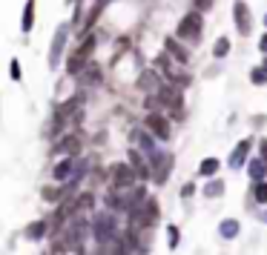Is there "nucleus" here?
<instances>
[{
	"label": "nucleus",
	"instance_id": "obj_1",
	"mask_svg": "<svg viewBox=\"0 0 267 255\" xmlns=\"http://www.w3.org/2000/svg\"><path fill=\"white\" fill-rule=\"evenodd\" d=\"M92 49H95V37H92V35H86V37H83V43H80L78 49H75V52L69 55L66 72H69V75H78V72L89 63V55H92Z\"/></svg>",
	"mask_w": 267,
	"mask_h": 255
},
{
	"label": "nucleus",
	"instance_id": "obj_2",
	"mask_svg": "<svg viewBox=\"0 0 267 255\" xmlns=\"http://www.w3.org/2000/svg\"><path fill=\"white\" fill-rule=\"evenodd\" d=\"M155 66H158V69L167 75L169 83H175V86H190V75L181 69V66H178V61L172 63L167 55H161V58H155Z\"/></svg>",
	"mask_w": 267,
	"mask_h": 255
},
{
	"label": "nucleus",
	"instance_id": "obj_3",
	"mask_svg": "<svg viewBox=\"0 0 267 255\" xmlns=\"http://www.w3.org/2000/svg\"><path fill=\"white\" fill-rule=\"evenodd\" d=\"M109 181H112V186L115 189H129V186H135V172L129 164H112L109 167Z\"/></svg>",
	"mask_w": 267,
	"mask_h": 255
},
{
	"label": "nucleus",
	"instance_id": "obj_4",
	"mask_svg": "<svg viewBox=\"0 0 267 255\" xmlns=\"http://www.w3.org/2000/svg\"><path fill=\"white\" fill-rule=\"evenodd\" d=\"M178 37L198 43V37H201V15H198V12H190L187 18L178 23Z\"/></svg>",
	"mask_w": 267,
	"mask_h": 255
},
{
	"label": "nucleus",
	"instance_id": "obj_5",
	"mask_svg": "<svg viewBox=\"0 0 267 255\" xmlns=\"http://www.w3.org/2000/svg\"><path fill=\"white\" fill-rule=\"evenodd\" d=\"M150 178H155V184H164L169 175V167H172V158L169 155H164V152H150Z\"/></svg>",
	"mask_w": 267,
	"mask_h": 255
},
{
	"label": "nucleus",
	"instance_id": "obj_6",
	"mask_svg": "<svg viewBox=\"0 0 267 255\" xmlns=\"http://www.w3.org/2000/svg\"><path fill=\"white\" fill-rule=\"evenodd\" d=\"M92 232H95V238L98 241H107V238H112V235H118V224H115V218L112 215H98V218L92 221Z\"/></svg>",
	"mask_w": 267,
	"mask_h": 255
},
{
	"label": "nucleus",
	"instance_id": "obj_7",
	"mask_svg": "<svg viewBox=\"0 0 267 255\" xmlns=\"http://www.w3.org/2000/svg\"><path fill=\"white\" fill-rule=\"evenodd\" d=\"M144 123H147V129H150L155 138H161V141H167V138H169V121L161 112H150Z\"/></svg>",
	"mask_w": 267,
	"mask_h": 255
},
{
	"label": "nucleus",
	"instance_id": "obj_8",
	"mask_svg": "<svg viewBox=\"0 0 267 255\" xmlns=\"http://www.w3.org/2000/svg\"><path fill=\"white\" fill-rule=\"evenodd\" d=\"M233 18H236V26H239L241 35H250L253 23H250V9H247L244 0H236V3H233Z\"/></svg>",
	"mask_w": 267,
	"mask_h": 255
},
{
	"label": "nucleus",
	"instance_id": "obj_9",
	"mask_svg": "<svg viewBox=\"0 0 267 255\" xmlns=\"http://www.w3.org/2000/svg\"><path fill=\"white\" fill-rule=\"evenodd\" d=\"M83 235H86V221L83 218H72L69 221V232H66V246H80Z\"/></svg>",
	"mask_w": 267,
	"mask_h": 255
},
{
	"label": "nucleus",
	"instance_id": "obj_10",
	"mask_svg": "<svg viewBox=\"0 0 267 255\" xmlns=\"http://www.w3.org/2000/svg\"><path fill=\"white\" fill-rule=\"evenodd\" d=\"M158 86H161L158 72L147 69V72H141V75H138V89H141V92H147V95H155V92H158Z\"/></svg>",
	"mask_w": 267,
	"mask_h": 255
},
{
	"label": "nucleus",
	"instance_id": "obj_11",
	"mask_svg": "<svg viewBox=\"0 0 267 255\" xmlns=\"http://www.w3.org/2000/svg\"><path fill=\"white\" fill-rule=\"evenodd\" d=\"M55 155H78L80 152V138L78 135H66L63 141H58L55 143Z\"/></svg>",
	"mask_w": 267,
	"mask_h": 255
},
{
	"label": "nucleus",
	"instance_id": "obj_12",
	"mask_svg": "<svg viewBox=\"0 0 267 255\" xmlns=\"http://www.w3.org/2000/svg\"><path fill=\"white\" fill-rule=\"evenodd\" d=\"M98 255H129V249L124 246V241L118 235H112V238H107V241H101Z\"/></svg>",
	"mask_w": 267,
	"mask_h": 255
},
{
	"label": "nucleus",
	"instance_id": "obj_13",
	"mask_svg": "<svg viewBox=\"0 0 267 255\" xmlns=\"http://www.w3.org/2000/svg\"><path fill=\"white\" fill-rule=\"evenodd\" d=\"M129 167H132V172H135V178H150V164L144 161V155L138 149H129Z\"/></svg>",
	"mask_w": 267,
	"mask_h": 255
},
{
	"label": "nucleus",
	"instance_id": "obj_14",
	"mask_svg": "<svg viewBox=\"0 0 267 255\" xmlns=\"http://www.w3.org/2000/svg\"><path fill=\"white\" fill-rule=\"evenodd\" d=\"M63 46H66V26H61V29H58V35H55L52 52H49V63H52V66H58V63H61V52H63Z\"/></svg>",
	"mask_w": 267,
	"mask_h": 255
},
{
	"label": "nucleus",
	"instance_id": "obj_15",
	"mask_svg": "<svg viewBox=\"0 0 267 255\" xmlns=\"http://www.w3.org/2000/svg\"><path fill=\"white\" fill-rule=\"evenodd\" d=\"M250 146H253V141H250V138H244V141H241L239 146L233 149V155H230V167H233V169H239L241 164L247 161V152H250Z\"/></svg>",
	"mask_w": 267,
	"mask_h": 255
},
{
	"label": "nucleus",
	"instance_id": "obj_16",
	"mask_svg": "<svg viewBox=\"0 0 267 255\" xmlns=\"http://www.w3.org/2000/svg\"><path fill=\"white\" fill-rule=\"evenodd\" d=\"M80 75V83H83V86H92V83H101V69L98 66H95V63H86V66H83V69L78 72Z\"/></svg>",
	"mask_w": 267,
	"mask_h": 255
},
{
	"label": "nucleus",
	"instance_id": "obj_17",
	"mask_svg": "<svg viewBox=\"0 0 267 255\" xmlns=\"http://www.w3.org/2000/svg\"><path fill=\"white\" fill-rule=\"evenodd\" d=\"M167 55H172L178 63H187L190 61V55H187V49L178 43V40H172V37H167Z\"/></svg>",
	"mask_w": 267,
	"mask_h": 255
},
{
	"label": "nucleus",
	"instance_id": "obj_18",
	"mask_svg": "<svg viewBox=\"0 0 267 255\" xmlns=\"http://www.w3.org/2000/svg\"><path fill=\"white\" fill-rule=\"evenodd\" d=\"M72 167H75V155H66V161H61L58 167H55V178L58 181H66L72 175Z\"/></svg>",
	"mask_w": 267,
	"mask_h": 255
},
{
	"label": "nucleus",
	"instance_id": "obj_19",
	"mask_svg": "<svg viewBox=\"0 0 267 255\" xmlns=\"http://www.w3.org/2000/svg\"><path fill=\"white\" fill-rule=\"evenodd\" d=\"M239 221H233V218H227V221H221V227H218V232H221V238H236L239 235Z\"/></svg>",
	"mask_w": 267,
	"mask_h": 255
},
{
	"label": "nucleus",
	"instance_id": "obj_20",
	"mask_svg": "<svg viewBox=\"0 0 267 255\" xmlns=\"http://www.w3.org/2000/svg\"><path fill=\"white\" fill-rule=\"evenodd\" d=\"M20 26H23V32H29V29L35 26V0L26 3V9H23V23H20Z\"/></svg>",
	"mask_w": 267,
	"mask_h": 255
},
{
	"label": "nucleus",
	"instance_id": "obj_21",
	"mask_svg": "<svg viewBox=\"0 0 267 255\" xmlns=\"http://www.w3.org/2000/svg\"><path fill=\"white\" fill-rule=\"evenodd\" d=\"M109 3H112V0H95V6H92V12H89V18H86V26H92V23L98 20V15L107 9Z\"/></svg>",
	"mask_w": 267,
	"mask_h": 255
},
{
	"label": "nucleus",
	"instance_id": "obj_22",
	"mask_svg": "<svg viewBox=\"0 0 267 255\" xmlns=\"http://www.w3.org/2000/svg\"><path fill=\"white\" fill-rule=\"evenodd\" d=\"M46 229H49V227H46V221H35V224L26 229V238H35V241H37V238L46 235Z\"/></svg>",
	"mask_w": 267,
	"mask_h": 255
},
{
	"label": "nucleus",
	"instance_id": "obj_23",
	"mask_svg": "<svg viewBox=\"0 0 267 255\" xmlns=\"http://www.w3.org/2000/svg\"><path fill=\"white\" fill-rule=\"evenodd\" d=\"M264 175H267V167H264V164H261L258 158H253V161H250V178H256V181H261Z\"/></svg>",
	"mask_w": 267,
	"mask_h": 255
},
{
	"label": "nucleus",
	"instance_id": "obj_24",
	"mask_svg": "<svg viewBox=\"0 0 267 255\" xmlns=\"http://www.w3.org/2000/svg\"><path fill=\"white\" fill-rule=\"evenodd\" d=\"M107 207H109V210H126V201L118 192H109L107 195Z\"/></svg>",
	"mask_w": 267,
	"mask_h": 255
},
{
	"label": "nucleus",
	"instance_id": "obj_25",
	"mask_svg": "<svg viewBox=\"0 0 267 255\" xmlns=\"http://www.w3.org/2000/svg\"><path fill=\"white\" fill-rule=\"evenodd\" d=\"M221 192H224V184H221V181H210V184L204 186V195H207V198H218Z\"/></svg>",
	"mask_w": 267,
	"mask_h": 255
},
{
	"label": "nucleus",
	"instance_id": "obj_26",
	"mask_svg": "<svg viewBox=\"0 0 267 255\" xmlns=\"http://www.w3.org/2000/svg\"><path fill=\"white\" fill-rule=\"evenodd\" d=\"M201 175H215V172H218V161L215 158H207V161H201Z\"/></svg>",
	"mask_w": 267,
	"mask_h": 255
},
{
	"label": "nucleus",
	"instance_id": "obj_27",
	"mask_svg": "<svg viewBox=\"0 0 267 255\" xmlns=\"http://www.w3.org/2000/svg\"><path fill=\"white\" fill-rule=\"evenodd\" d=\"M227 52H230V40H227V37H218V40H215L213 55H215V58H224Z\"/></svg>",
	"mask_w": 267,
	"mask_h": 255
},
{
	"label": "nucleus",
	"instance_id": "obj_28",
	"mask_svg": "<svg viewBox=\"0 0 267 255\" xmlns=\"http://www.w3.org/2000/svg\"><path fill=\"white\" fill-rule=\"evenodd\" d=\"M256 201L258 203L267 201V184H264V181H256Z\"/></svg>",
	"mask_w": 267,
	"mask_h": 255
},
{
	"label": "nucleus",
	"instance_id": "obj_29",
	"mask_svg": "<svg viewBox=\"0 0 267 255\" xmlns=\"http://www.w3.org/2000/svg\"><path fill=\"white\" fill-rule=\"evenodd\" d=\"M40 195H43V201H49V203H52V201H58V198H61V189H52V186H46V189H43V192H40Z\"/></svg>",
	"mask_w": 267,
	"mask_h": 255
},
{
	"label": "nucleus",
	"instance_id": "obj_30",
	"mask_svg": "<svg viewBox=\"0 0 267 255\" xmlns=\"http://www.w3.org/2000/svg\"><path fill=\"white\" fill-rule=\"evenodd\" d=\"M250 80H253L256 86H261V83L267 80V72L264 69H253V72H250Z\"/></svg>",
	"mask_w": 267,
	"mask_h": 255
},
{
	"label": "nucleus",
	"instance_id": "obj_31",
	"mask_svg": "<svg viewBox=\"0 0 267 255\" xmlns=\"http://www.w3.org/2000/svg\"><path fill=\"white\" fill-rule=\"evenodd\" d=\"M193 192H196V186H193V184H184V186H181V198H193Z\"/></svg>",
	"mask_w": 267,
	"mask_h": 255
},
{
	"label": "nucleus",
	"instance_id": "obj_32",
	"mask_svg": "<svg viewBox=\"0 0 267 255\" xmlns=\"http://www.w3.org/2000/svg\"><path fill=\"white\" fill-rule=\"evenodd\" d=\"M213 6V0H196V9L201 12V9H210Z\"/></svg>",
	"mask_w": 267,
	"mask_h": 255
},
{
	"label": "nucleus",
	"instance_id": "obj_33",
	"mask_svg": "<svg viewBox=\"0 0 267 255\" xmlns=\"http://www.w3.org/2000/svg\"><path fill=\"white\" fill-rule=\"evenodd\" d=\"M169 244H172V246L178 244V229L175 227H169Z\"/></svg>",
	"mask_w": 267,
	"mask_h": 255
},
{
	"label": "nucleus",
	"instance_id": "obj_34",
	"mask_svg": "<svg viewBox=\"0 0 267 255\" xmlns=\"http://www.w3.org/2000/svg\"><path fill=\"white\" fill-rule=\"evenodd\" d=\"M12 78H15V80L20 78V66H18V61H12Z\"/></svg>",
	"mask_w": 267,
	"mask_h": 255
},
{
	"label": "nucleus",
	"instance_id": "obj_35",
	"mask_svg": "<svg viewBox=\"0 0 267 255\" xmlns=\"http://www.w3.org/2000/svg\"><path fill=\"white\" fill-rule=\"evenodd\" d=\"M49 255H66V246H61V244L52 246V252H49Z\"/></svg>",
	"mask_w": 267,
	"mask_h": 255
},
{
	"label": "nucleus",
	"instance_id": "obj_36",
	"mask_svg": "<svg viewBox=\"0 0 267 255\" xmlns=\"http://www.w3.org/2000/svg\"><path fill=\"white\" fill-rule=\"evenodd\" d=\"M261 164L267 167V141H261Z\"/></svg>",
	"mask_w": 267,
	"mask_h": 255
},
{
	"label": "nucleus",
	"instance_id": "obj_37",
	"mask_svg": "<svg viewBox=\"0 0 267 255\" xmlns=\"http://www.w3.org/2000/svg\"><path fill=\"white\" fill-rule=\"evenodd\" d=\"M258 46H261V52H264V55H267V35H264V37H261V43H258Z\"/></svg>",
	"mask_w": 267,
	"mask_h": 255
},
{
	"label": "nucleus",
	"instance_id": "obj_38",
	"mask_svg": "<svg viewBox=\"0 0 267 255\" xmlns=\"http://www.w3.org/2000/svg\"><path fill=\"white\" fill-rule=\"evenodd\" d=\"M261 221H264V224H267V210H264V212H261Z\"/></svg>",
	"mask_w": 267,
	"mask_h": 255
},
{
	"label": "nucleus",
	"instance_id": "obj_39",
	"mask_svg": "<svg viewBox=\"0 0 267 255\" xmlns=\"http://www.w3.org/2000/svg\"><path fill=\"white\" fill-rule=\"evenodd\" d=\"M261 69H264V72H267V61H264V66H261Z\"/></svg>",
	"mask_w": 267,
	"mask_h": 255
},
{
	"label": "nucleus",
	"instance_id": "obj_40",
	"mask_svg": "<svg viewBox=\"0 0 267 255\" xmlns=\"http://www.w3.org/2000/svg\"><path fill=\"white\" fill-rule=\"evenodd\" d=\"M264 23H267V18H264Z\"/></svg>",
	"mask_w": 267,
	"mask_h": 255
}]
</instances>
